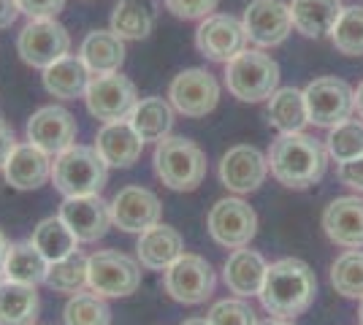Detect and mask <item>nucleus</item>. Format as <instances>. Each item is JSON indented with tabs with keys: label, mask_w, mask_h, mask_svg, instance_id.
Returning <instances> with one entry per match:
<instances>
[{
	"label": "nucleus",
	"mask_w": 363,
	"mask_h": 325,
	"mask_svg": "<svg viewBox=\"0 0 363 325\" xmlns=\"http://www.w3.org/2000/svg\"><path fill=\"white\" fill-rule=\"evenodd\" d=\"M257 325H293L290 320H279V317H269V320H263V323Z\"/></svg>",
	"instance_id": "46"
},
{
	"label": "nucleus",
	"mask_w": 363,
	"mask_h": 325,
	"mask_svg": "<svg viewBox=\"0 0 363 325\" xmlns=\"http://www.w3.org/2000/svg\"><path fill=\"white\" fill-rule=\"evenodd\" d=\"M62 323L65 325H108L111 323V309L106 298L98 293H76L68 298L62 309Z\"/></svg>",
	"instance_id": "34"
},
{
	"label": "nucleus",
	"mask_w": 363,
	"mask_h": 325,
	"mask_svg": "<svg viewBox=\"0 0 363 325\" xmlns=\"http://www.w3.org/2000/svg\"><path fill=\"white\" fill-rule=\"evenodd\" d=\"M16 144H19V141H16L11 125L0 120V171H3V166L9 163V157H11V152H14Z\"/></svg>",
	"instance_id": "42"
},
{
	"label": "nucleus",
	"mask_w": 363,
	"mask_h": 325,
	"mask_svg": "<svg viewBox=\"0 0 363 325\" xmlns=\"http://www.w3.org/2000/svg\"><path fill=\"white\" fill-rule=\"evenodd\" d=\"M3 282H6V271H3V268H0V285H3Z\"/></svg>",
	"instance_id": "48"
},
{
	"label": "nucleus",
	"mask_w": 363,
	"mask_h": 325,
	"mask_svg": "<svg viewBox=\"0 0 363 325\" xmlns=\"http://www.w3.org/2000/svg\"><path fill=\"white\" fill-rule=\"evenodd\" d=\"M44 285L55 293H84V287H87V258L82 252H74V255L62 258L57 263H49Z\"/></svg>",
	"instance_id": "33"
},
{
	"label": "nucleus",
	"mask_w": 363,
	"mask_h": 325,
	"mask_svg": "<svg viewBox=\"0 0 363 325\" xmlns=\"http://www.w3.org/2000/svg\"><path fill=\"white\" fill-rule=\"evenodd\" d=\"M318 295V277L298 258H282L269 266L263 287H260V301L272 317L279 320H293L312 307Z\"/></svg>",
	"instance_id": "1"
},
{
	"label": "nucleus",
	"mask_w": 363,
	"mask_h": 325,
	"mask_svg": "<svg viewBox=\"0 0 363 325\" xmlns=\"http://www.w3.org/2000/svg\"><path fill=\"white\" fill-rule=\"evenodd\" d=\"M95 149L106 160L108 169H130L141 157L144 139L133 130V125L128 120L106 122L95 136Z\"/></svg>",
	"instance_id": "21"
},
{
	"label": "nucleus",
	"mask_w": 363,
	"mask_h": 325,
	"mask_svg": "<svg viewBox=\"0 0 363 325\" xmlns=\"http://www.w3.org/2000/svg\"><path fill=\"white\" fill-rule=\"evenodd\" d=\"M141 285V263L117 249H98L87 258V287L101 298H125Z\"/></svg>",
	"instance_id": "6"
},
{
	"label": "nucleus",
	"mask_w": 363,
	"mask_h": 325,
	"mask_svg": "<svg viewBox=\"0 0 363 325\" xmlns=\"http://www.w3.org/2000/svg\"><path fill=\"white\" fill-rule=\"evenodd\" d=\"M128 122L133 125V130L144 139V144L147 141H163L168 139V133L174 127V106L160 95L138 98Z\"/></svg>",
	"instance_id": "28"
},
{
	"label": "nucleus",
	"mask_w": 363,
	"mask_h": 325,
	"mask_svg": "<svg viewBox=\"0 0 363 325\" xmlns=\"http://www.w3.org/2000/svg\"><path fill=\"white\" fill-rule=\"evenodd\" d=\"M266 271H269L266 258L257 249L242 247L233 249V255L225 261L223 279H225V287L230 293H236L239 298H247V295H260Z\"/></svg>",
	"instance_id": "23"
},
{
	"label": "nucleus",
	"mask_w": 363,
	"mask_h": 325,
	"mask_svg": "<svg viewBox=\"0 0 363 325\" xmlns=\"http://www.w3.org/2000/svg\"><path fill=\"white\" fill-rule=\"evenodd\" d=\"M60 219L82 244H92L111 228V209L101 195H76L60 203Z\"/></svg>",
	"instance_id": "18"
},
{
	"label": "nucleus",
	"mask_w": 363,
	"mask_h": 325,
	"mask_svg": "<svg viewBox=\"0 0 363 325\" xmlns=\"http://www.w3.org/2000/svg\"><path fill=\"white\" fill-rule=\"evenodd\" d=\"M361 323H363V298H361Z\"/></svg>",
	"instance_id": "49"
},
{
	"label": "nucleus",
	"mask_w": 363,
	"mask_h": 325,
	"mask_svg": "<svg viewBox=\"0 0 363 325\" xmlns=\"http://www.w3.org/2000/svg\"><path fill=\"white\" fill-rule=\"evenodd\" d=\"M339 179L352 190L363 193V155L350 160V163H342L339 166Z\"/></svg>",
	"instance_id": "41"
},
{
	"label": "nucleus",
	"mask_w": 363,
	"mask_h": 325,
	"mask_svg": "<svg viewBox=\"0 0 363 325\" xmlns=\"http://www.w3.org/2000/svg\"><path fill=\"white\" fill-rule=\"evenodd\" d=\"M266 176H269V160L260 149L250 144L230 147L220 160V179L236 195L255 193L266 182Z\"/></svg>",
	"instance_id": "17"
},
{
	"label": "nucleus",
	"mask_w": 363,
	"mask_h": 325,
	"mask_svg": "<svg viewBox=\"0 0 363 325\" xmlns=\"http://www.w3.org/2000/svg\"><path fill=\"white\" fill-rule=\"evenodd\" d=\"M184 255V241L179 231H174L171 225H155L150 231L138 233L136 258L138 263L150 271H168L171 266Z\"/></svg>",
	"instance_id": "22"
},
{
	"label": "nucleus",
	"mask_w": 363,
	"mask_h": 325,
	"mask_svg": "<svg viewBox=\"0 0 363 325\" xmlns=\"http://www.w3.org/2000/svg\"><path fill=\"white\" fill-rule=\"evenodd\" d=\"M6 279L9 282H19V285H41L49 271V261L41 255V249L28 241H11L9 255H6V263H3Z\"/></svg>",
	"instance_id": "29"
},
{
	"label": "nucleus",
	"mask_w": 363,
	"mask_h": 325,
	"mask_svg": "<svg viewBox=\"0 0 363 325\" xmlns=\"http://www.w3.org/2000/svg\"><path fill=\"white\" fill-rule=\"evenodd\" d=\"M19 16H22V11H19L16 0H0V30L11 28Z\"/></svg>",
	"instance_id": "43"
},
{
	"label": "nucleus",
	"mask_w": 363,
	"mask_h": 325,
	"mask_svg": "<svg viewBox=\"0 0 363 325\" xmlns=\"http://www.w3.org/2000/svg\"><path fill=\"white\" fill-rule=\"evenodd\" d=\"M331 285L345 298H363V249H350L333 261Z\"/></svg>",
	"instance_id": "36"
},
{
	"label": "nucleus",
	"mask_w": 363,
	"mask_h": 325,
	"mask_svg": "<svg viewBox=\"0 0 363 325\" xmlns=\"http://www.w3.org/2000/svg\"><path fill=\"white\" fill-rule=\"evenodd\" d=\"M30 241L41 249V255H44L49 263H57L62 258L79 252V244H82L74 236V231L60 219V215L41 219V222L33 228Z\"/></svg>",
	"instance_id": "32"
},
{
	"label": "nucleus",
	"mask_w": 363,
	"mask_h": 325,
	"mask_svg": "<svg viewBox=\"0 0 363 325\" xmlns=\"http://www.w3.org/2000/svg\"><path fill=\"white\" fill-rule=\"evenodd\" d=\"M111 209V225H117L125 233H144L155 228L163 217L160 198L147 187L128 185L108 201Z\"/></svg>",
	"instance_id": "13"
},
{
	"label": "nucleus",
	"mask_w": 363,
	"mask_h": 325,
	"mask_svg": "<svg viewBox=\"0 0 363 325\" xmlns=\"http://www.w3.org/2000/svg\"><path fill=\"white\" fill-rule=\"evenodd\" d=\"M84 103L95 120L101 122H120L128 120L133 106L138 103L136 84L128 76L117 74H104V76H92L84 93Z\"/></svg>",
	"instance_id": "8"
},
{
	"label": "nucleus",
	"mask_w": 363,
	"mask_h": 325,
	"mask_svg": "<svg viewBox=\"0 0 363 325\" xmlns=\"http://www.w3.org/2000/svg\"><path fill=\"white\" fill-rule=\"evenodd\" d=\"M106 179L108 166L106 160L98 155L95 147L74 144L52 163V185L62 198L101 195V190L106 187Z\"/></svg>",
	"instance_id": "3"
},
{
	"label": "nucleus",
	"mask_w": 363,
	"mask_h": 325,
	"mask_svg": "<svg viewBox=\"0 0 363 325\" xmlns=\"http://www.w3.org/2000/svg\"><path fill=\"white\" fill-rule=\"evenodd\" d=\"M333 47L347 57H363V6H347L331 30Z\"/></svg>",
	"instance_id": "35"
},
{
	"label": "nucleus",
	"mask_w": 363,
	"mask_h": 325,
	"mask_svg": "<svg viewBox=\"0 0 363 325\" xmlns=\"http://www.w3.org/2000/svg\"><path fill=\"white\" fill-rule=\"evenodd\" d=\"M290 19L293 28L306 38L331 35L336 19L342 16V0H290Z\"/></svg>",
	"instance_id": "25"
},
{
	"label": "nucleus",
	"mask_w": 363,
	"mask_h": 325,
	"mask_svg": "<svg viewBox=\"0 0 363 325\" xmlns=\"http://www.w3.org/2000/svg\"><path fill=\"white\" fill-rule=\"evenodd\" d=\"M225 87L244 103L269 101L279 90V65L260 49H244L225 62Z\"/></svg>",
	"instance_id": "5"
},
{
	"label": "nucleus",
	"mask_w": 363,
	"mask_h": 325,
	"mask_svg": "<svg viewBox=\"0 0 363 325\" xmlns=\"http://www.w3.org/2000/svg\"><path fill=\"white\" fill-rule=\"evenodd\" d=\"M168 101L179 114L198 120L214 111L220 101V84L206 68H187L174 76L168 87Z\"/></svg>",
	"instance_id": "12"
},
{
	"label": "nucleus",
	"mask_w": 363,
	"mask_h": 325,
	"mask_svg": "<svg viewBox=\"0 0 363 325\" xmlns=\"http://www.w3.org/2000/svg\"><path fill=\"white\" fill-rule=\"evenodd\" d=\"M41 301L33 285L3 282L0 285V325H35Z\"/></svg>",
	"instance_id": "30"
},
{
	"label": "nucleus",
	"mask_w": 363,
	"mask_h": 325,
	"mask_svg": "<svg viewBox=\"0 0 363 325\" xmlns=\"http://www.w3.org/2000/svg\"><path fill=\"white\" fill-rule=\"evenodd\" d=\"M306 111H309V122L318 127H336L339 122L350 120L352 108H355V93L345 79L323 76L315 79L306 90Z\"/></svg>",
	"instance_id": "11"
},
{
	"label": "nucleus",
	"mask_w": 363,
	"mask_h": 325,
	"mask_svg": "<svg viewBox=\"0 0 363 325\" xmlns=\"http://www.w3.org/2000/svg\"><path fill=\"white\" fill-rule=\"evenodd\" d=\"M323 228L333 244L345 249H363V198L345 195L331 201L323 212Z\"/></svg>",
	"instance_id": "19"
},
{
	"label": "nucleus",
	"mask_w": 363,
	"mask_h": 325,
	"mask_svg": "<svg viewBox=\"0 0 363 325\" xmlns=\"http://www.w3.org/2000/svg\"><path fill=\"white\" fill-rule=\"evenodd\" d=\"M206 320L212 325H257V317L252 307L242 301V298H225V301H217Z\"/></svg>",
	"instance_id": "38"
},
{
	"label": "nucleus",
	"mask_w": 363,
	"mask_h": 325,
	"mask_svg": "<svg viewBox=\"0 0 363 325\" xmlns=\"http://www.w3.org/2000/svg\"><path fill=\"white\" fill-rule=\"evenodd\" d=\"M182 325H212L206 317H190V320H184Z\"/></svg>",
	"instance_id": "47"
},
{
	"label": "nucleus",
	"mask_w": 363,
	"mask_h": 325,
	"mask_svg": "<svg viewBox=\"0 0 363 325\" xmlns=\"http://www.w3.org/2000/svg\"><path fill=\"white\" fill-rule=\"evenodd\" d=\"M9 239H6V233L0 231V268H3V263H6V255H9Z\"/></svg>",
	"instance_id": "44"
},
{
	"label": "nucleus",
	"mask_w": 363,
	"mask_h": 325,
	"mask_svg": "<svg viewBox=\"0 0 363 325\" xmlns=\"http://www.w3.org/2000/svg\"><path fill=\"white\" fill-rule=\"evenodd\" d=\"M68 0H16L19 11L28 19H55Z\"/></svg>",
	"instance_id": "40"
},
{
	"label": "nucleus",
	"mask_w": 363,
	"mask_h": 325,
	"mask_svg": "<svg viewBox=\"0 0 363 325\" xmlns=\"http://www.w3.org/2000/svg\"><path fill=\"white\" fill-rule=\"evenodd\" d=\"M220 6V0H166V8L179 19H206Z\"/></svg>",
	"instance_id": "39"
},
{
	"label": "nucleus",
	"mask_w": 363,
	"mask_h": 325,
	"mask_svg": "<svg viewBox=\"0 0 363 325\" xmlns=\"http://www.w3.org/2000/svg\"><path fill=\"white\" fill-rule=\"evenodd\" d=\"M325 149L328 155L342 166L355 157L363 155V122L361 120H345L336 127H331L328 139H325Z\"/></svg>",
	"instance_id": "37"
},
{
	"label": "nucleus",
	"mask_w": 363,
	"mask_h": 325,
	"mask_svg": "<svg viewBox=\"0 0 363 325\" xmlns=\"http://www.w3.org/2000/svg\"><path fill=\"white\" fill-rule=\"evenodd\" d=\"M90 79L92 74L82 62V57L68 55V57H62L44 71V87L46 93L60 98V101H76V98H84Z\"/></svg>",
	"instance_id": "26"
},
{
	"label": "nucleus",
	"mask_w": 363,
	"mask_h": 325,
	"mask_svg": "<svg viewBox=\"0 0 363 325\" xmlns=\"http://www.w3.org/2000/svg\"><path fill=\"white\" fill-rule=\"evenodd\" d=\"M355 108H358V114H361V120H363V81H361V87H358V93H355Z\"/></svg>",
	"instance_id": "45"
},
{
	"label": "nucleus",
	"mask_w": 363,
	"mask_h": 325,
	"mask_svg": "<svg viewBox=\"0 0 363 325\" xmlns=\"http://www.w3.org/2000/svg\"><path fill=\"white\" fill-rule=\"evenodd\" d=\"M157 0H120L111 11V30L122 41H141L155 30Z\"/></svg>",
	"instance_id": "27"
},
{
	"label": "nucleus",
	"mask_w": 363,
	"mask_h": 325,
	"mask_svg": "<svg viewBox=\"0 0 363 325\" xmlns=\"http://www.w3.org/2000/svg\"><path fill=\"white\" fill-rule=\"evenodd\" d=\"M79 57L92 76L117 74L125 62V41L114 30H92L84 35Z\"/></svg>",
	"instance_id": "24"
},
{
	"label": "nucleus",
	"mask_w": 363,
	"mask_h": 325,
	"mask_svg": "<svg viewBox=\"0 0 363 325\" xmlns=\"http://www.w3.org/2000/svg\"><path fill=\"white\" fill-rule=\"evenodd\" d=\"M3 176L14 190H38L52 179V155L30 141L16 144L9 163L3 166Z\"/></svg>",
	"instance_id": "20"
},
{
	"label": "nucleus",
	"mask_w": 363,
	"mask_h": 325,
	"mask_svg": "<svg viewBox=\"0 0 363 325\" xmlns=\"http://www.w3.org/2000/svg\"><path fill=\"white\" fill-rule=\"evenodd\" d=\"M16 52L30 68L46 71L71 55V33L57 19H30L16 38Z\"/></svg>",
	"instance_id": "7"
},
{
	"label": "nucleus",
	"mask_w": 363,
	"mask_h": 325,
	"mask_svg": "<svg viewBox=\"0 0 363 325\" xmlns=\"http://www.w3.org/2000/svg\"><path fill=\"white\" fill-rule=\"evenodd\" d=\"M266 160L277 182L303 190L323 179L328 149L309 133H279V139L272 141Z\"/></svg>",
	"instance_id": "2"
},
{
	"label": "nucleus",
	"mask_w": 363,
	"mask_h": 325,
	"mask_svg": "<svg viewBox=\"0 0 363 325\" xmlns=\"http://www.w3.org/2000/svg\"><path fill=\"white\" fill-rule=\"evenodd\" d=\"M206 228L220 247L242 249L247 247L257 233L255 209L242 198H220L209 209Z\"/></svg>",
	"instance_id": "9"
},
{
	"label": "nucleus",
	"mask_w": 363,
	"mask_h": 325,
	"mask_svg": "<svg viewBox=\"0 0 363 325\" xmlns=\"http://www.w3.org/2000/svg\"><path fill=\"white\" fill-rule=\"evenodd\" d=\"M244 30L247 38L260 49L279 47L293 30L290 6L282 0H252L244 8Z\"/></svg>",
	"instance_id": "16"
},
{
	"label": "nucleus",
	"mask_w": 363,
	"mask_h": 325,
	"mask_svg": "<svg viewBox=\"0 0 363 325\" xmlns=\"http://www.w3.org/2000/svg\"><path fill=\"white\" fill-rule=\"evenodd\" d=\"M163 285H166V293L174 301L196 307V304H203L214 293L217 277H214V268L206 258L184 252L168 271H163Z\"/></svg>",
	"instance_id": "10"
},
{
	"label": "nucleus",
	"mask_w": 363,
	"mask_h": 325,
	"mask_svg": "<svg viewBox=\"0 0 363 325\" xmlns=\"http://www.w3.org/2000/svg\"><path fill=\"white\" fill-rule=\"evenodd\" d=\"M76 117L62 106H41L33 111L28 120V141L35 144L38 149H44L46 155H60L68 147L76 144Z\"/></svg>",
	"instance_id": "15"
},
{
	"label": "nucleus",
	"mask_w": 363,
	"mask_h": 325,
	"mask_svg": "<svg viewBox=\"0 0 363 325\" xmlns=\"http://www.w3.org/2000/svg\"><path fill=\"white\" fill-rule=\"evenodd\" d=\"M269 122L279 133H301V127L309 122V111H306V98L296 87H279L269 98Z\"/></svg>",
	"instance_id": "31"
},
{
	"label": "nucleus",
	"mask_w": 363,
	"mask_h": 325,
	"mask_svg": "<svg viewBox=\"0 0 363 325\" xmlns=\"http://www.w3.org/2000/svg\"><path fill=\"white\" fill-rule=\"evenodd\" d=\"M155 173L157 179L177 193H190L196 190L203 176H206V155L196 141L184 139V136H168L157 141L155 147Z\"/></svg>",
	"instance_id": "4"
},
{
	"label": "nucleus",
	"mask_w": 363,
	"mask_h": 325,
	"mask_svg": "<svg viewBox=\"0 0 363 325\" xmlns=\"http://www.w3.org/2000/svg\"><path fill=\"white\" fill-rule=\"evenodd\" d=\"M247 30L244 22L230 14L206 16L196 30V47L203 57L214 62H230L247 49Z\"/></svg>",
	"instance_id": "14"
}]
</instances>
